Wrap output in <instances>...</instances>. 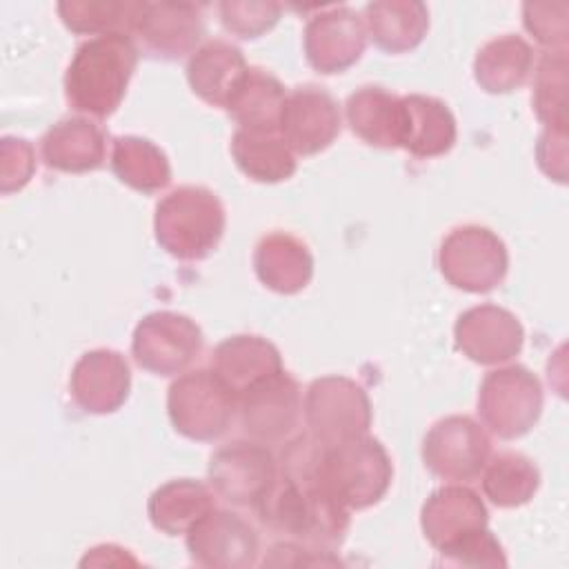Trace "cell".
<instances>
[{"mask_svg":"<svg viewBox=\"0 0 569 569\" xmlns=\"http://www.w3.org/2000/svg\"><path fill=\"white\" fill-rule=\"evenodd\" d=\"M320 453L322 447L311 436L296 433L287 440L276 480L251 509L264 529L331 551L347 538L351 518L320 473Z\"/></svg>","mask_w":569,"mask_h":569,"instance_id":"6da1fadb","label":"cell"},{"mask_svg":"<svg viewBox=\"0 0 569 569\" xmlns=\"http://www.w3.org/2000/svg\"><path fill=\"white\" fill-rule=\"evenodd\" d=\"M138 56V44L124 33L84 40L64 73V96L71 109L93 118L111 116L127 93Z\"/></svg>","mask_w":569,"mask_h":569,"instance_id":"7a4b0ae2","label":"cell"},{"mask_svg":"<svg viewBox=\"0 0 569 569\" xmlns=\"http://www.w3.org/2000/svg\"><path fill=\"white\" fill-rule=\"evenodd\" d=\"M224 227V204L211 189L200 184H182L156 204V242L178 260L209 258L222 240Z\"/></svg>","mask_w":569,"mask_h":569,"instance_id":"3957f363","label":"cell"},{"mask_svg":"<svg viewBox=\"0 0 569 569\" xmlns=\"http://www.w3.org/2000/svg\"><path fill=\"white\" fill-rule=\"evenodd\" d=\"M320 473L349 511H360L385 498L393 478V465L385 445L365 433L322 447Z\"/></svg>","mask_w":569,"mask_h":569,"instance_id":"277c9868","label":"cell"},{"mask_svg":"<svg viewBox=\"0 0 569 569\" xmlns=\"http://www.w3.org/2000/svg\"><path fill=\"white\" fill-rule=\"evenodd\" d=\"M167 413L180 436L213 442L238 416V396L213 369H191L171 382Z\"/></svg>","mask_w":569,"mask_h":569,"instance_id":"5b68a950","label":"cell"},{"mask_svg":"<svg viewBox=\"0 0 569 569\" xmlns=\"http://www.w3.org/2000/svg\"><path fill=\"white\" fill-rule=\"evenodd\" d=\"M542 385L522 365L489 371L478 387V416L502 440L529 433L542 413Z\"/></svg>","mask_w":569,"mask_h":569,"instance_id":"8992f818","label":"cell"},{"mask_svg":"<svg viewBox=\"0 0 569 569\" xmlns=\"http://www.w3.org/2000/svg\"><path fill=\"white\" fill-rule=\"evenodd\" d=\"M438 267L451 287L467 293H489L502 284L509 253L502 238L491 229L460 224L442 238Z\"/></svg>","mask_w":569,"mask_h":569,"instance_id":"52a82bcc","label":"cell"},{"mask_svg":"<svg viewBox=\"0 0 569 569\" xmlns=\"http://www.w3.org/2000/svg\"><path fill=\"white\" fill-rule=\"evenodd\" d=\"M302 413L309 436L320 447H331L369 433L373 418L365 387L347 376L316 378L307 387Z\"/></svg>","mask_w":569,"mask_h":569,"instance_id":"ba28073f","label":"cell"},{"mask_svg":"<svg viewBox=\"0 0 569 569\" xmlns=\"http://www.w3.org/2000/svg\"><path fill=\"white\" fill-rule=\"evenodd\" d=\"M202 347L204 336L198 322L178 311L147 313L131 338L133 360L153 376L184 373Z\"/></svg>","mask_w":569,"mask_h":569,"instance_id":"9c48e42d","label":"cell"},{"mask_svg":"<svg viewBox=\"0 0 569 569\" xmlns=\"http://www.w3.org/2000/svg\"><path fill=\"white\" fill-rule=\"evenodd\" d=\"M302 416V393L284 369L238 396V420L249 440L284 445L296 436Z\"/></svg>","mask_w":569,"mask_h":569,"instance_id":"30bf717a","label":"cell"},{"mask_svg":"<svg viewBox=\"0 0 569 569\" xmlns=\"http://www.w3.org/2000/svg\"><path fill=\"white\" fill-rule=\"evenodd\" d=\"M491 456L487 431L469 416H447L431 425L422 440L425 467L451 482L478 478Z\"/></svg>","mask_w":569,"mask_h":569,"instance_id":"8fae6325","label":"cell"},{"mask_svg":"<svg viewBox=\"0 0 569 569\" xmlns=\"http://www.w3.org/2000/svg\"><path fill=\"white\" fill-rule=\"evenodd\" d=\"M278 476V458L256 440H236L220 447L207 467L209 487L236 507H253Z\"/></svg>","mask_w":569,"mask_h":569,"instance_id":"7c38bea8","label":"cell"},{"mask_svg":"<svg viewBox=\"0 0 569 569\" xmlns=\"http://www.w3.org/2000/svg\"><path fill=\"white\" fill-rule=\"evenodd\" d=\"M187 551L200 567L249 569L258 562L260 538L249 520L213 507L187 531Z\"/></svg>","mask_w":569,"mask_h":569,"instance_id":"4fadbf2b","label":"cell"},{"mask_svg":"<svg viewBox=\"0 0 569 569\" xmlns=\"http://www.w3.org/2000/svg\"><path fill=\"white\" fill-rule=\"evenodd\" d=\"M305 56L318 73H342L367 47L365 20L351 7H327L305 27Z\"/></svg>","mask_w":569,"mask_h":569,"instance_id":"5bb4252c","label":"cell"},{"mask_svg":"<svg viewBox=\"0 0 569 569\" xmlns=\"http://www.w3.org/2000/svg\"><path fill=\"white\" fill-rule=\"evenodd\" d=\"M458 351L478 365H502L513 360L525 345L520 320L505 307L478 305L462 311L453 325Z\"/></svg>","mask_w":569,"mask_h":569,"instance_id":"9a60e30c","label":"cell"},{"mask_svg":"<svg viewBox=\"0 0 569 569\" xmlns=\"http://www.w3.org/2000/svg\"><path fill=\"white\" fill-rule=\"evenodd\" d=\"M342 116L336 98L313 84L298 87L287 93L280 136L298 156H316L325 151L340 133Z\"/></svg>","mask_w":569,"mask_h":569,"instance_id":"2e32d148","label":"cell"},{"mask_svg":"<svg viewBox=\"0 0 569 569\" xmlns=\"http://www.w3.org/2000/svg\"><path fill=\"white\" fill-rule=\"evenodd\" d=\"M204 7L196 2H147L133 36L142 51L160 60L193 53L204 36Z\"/></svg>","mask_w":569,"mask_h":569,"instance_id":"e0dca14e","label":"cell"},{"mask_svg":"<svg viewBox=\"0 0 569 569\" xmlns=\"http://www.w3.org/2000/svg\"><path fill=\"white\" fill-rule=\"evenodd\" d=\"M131 391L127 358L113 349H91L78 358L69 378L73 402L96 416L118 411Z\"/></svg>","mask_w":569,"mask_h":569,"instance_id":"ac0fdd59","label":"cell"},{"mask_svg":"<svg viewBox=\"0 0 569 569\" xmlns=\"http://www.w3.org/2000/svg\"><path fill=\"white\" fill-rule=\"evenodd\" d=\"M489 522L482 498L462 485L436 489L420 509V529L438 553L449 551L462 538L485 529Z\"/></svg>","mask_w":569,"mask_h":569,"instance_id":"d6986e66","label":"cell"},{"mask_svg":"<svg viewBox=\"0 0 569 569\" xmlns=\"http://www.w3.org/2000/svg\"><path fill=\"white\" fill-rule=\"evenodd\" d=\"M249 64L242 51L227 40H209L198 47L187 62L191 91L211 107L227 109L244 82Z\"/></svg>","mask_w":569,"mask_h":569,"instance_id":"ffe728a7","label":"cell"},{"mask_svg":"<svg viewBox=\"0 0 569 569\" xmlns=\"http://www.w3.org/2000/svg\"><path fill=\"white\" fill-rule=\"evenodd\" d=\"M458 127L447 102L411 93L400 98V147L416 158H438L451 151Z\"/></svg>","mask_w":569,"mask_h":569,"instance_id":"44dd1931","label":"cell"},{"mask_svg":"<svg viewBox=\"0 0 569 569\" xmlns=\"http://www.w3.org/2000/svg\"><path fill=\"white\" fill-rule=\"evenodd\" d=\"M40 153L49 169L62 173H87L102 167L107 136L89 118H64L47 129Z\"/></svg>","mask_w":569,"mask_h":569,"instance_id":"7402d4cb","label":"cell"},{"mask_svg":"<svg viewBox=\"0 0 569 569\" xmlns=\"http://www.w3.org/2000/svg\"><path fill=\"white\" fill-rule=\"evenodd\" d=\"M253 271L267 289L293 296L311 282L313 256L300 238L287 231H271L256 244Z\"/></svg>","mask_w":569,"mask_h":569,"instance_id":"603a6c76","label":"cell"},{"mask_svg":"<svg viewBox=\"0 0 569 569\" xmlns=\"http://www.w3.org/2000/svg\"><path fill=\"white\" fill-rule=\"evenodd\" d=\"M211 369L231 387L236 396L249 387L280 373L282 356L273 342L253 333L224 338L211 356Z\"/></svg>","mask_w":569,"mask_h":569,"instance_id":"cb8c5ba5","label":"cell"},{"mask_svg":"<svg viewBox=\"0 0 569 569\" xmlns=\"http://www.w3.org/2000/svg\"><path fill=\"white\" fill-rule=\"evenodd\" d=\"M365 29L387 53L416 49L429 31V9L420 0H378L365 7Z\"/></svg>","mask_w":569,"mask_h":569,"instance_id":"d4e9b609","label":"cell"},{"mask_svg":"<svg viewBox=\"0 0 569 569\" xmlns=\"http://www.w3.org/2000/svg\"><path fill=\"white\" fill-rule=\"evenodd\" d=\"M533 62L531 44L516 33H505L478 49L473 58V78L487 93H511L529 80Z\"/></svg>","mask_w":569,"mask_h":569,"instance_id":"484cf974","label":"cell"},{"mask_svg":"<svg viewBox=\"0 0 569 569\" xmlns=\"http://www.w3.org/2000/svg\"><path fill=\"white\" fill-rule=\"evenodd\" d=\"M211 509L213 489L193 478H176L160 485L147 502L151 525L167 536L187 533Z\"/></svg>","mask_w":569,"mask_h":569,"instance_id":"4316f807","label":"cell"},{"mask_svg":"<svg viewBox=\"0 0 569 569\" xmlns=\"http://www.w3.org/2000/svg\"><path fill=\"white\" fill-rule=\"evenodd\" d=\"M349 129L378 149L400 147V98L382 87H360L345 102Z\"/></svg>","mask_w":569,"mask_h":569,"instance_id":"83f0119b","label":"cell"},{"mask_svg":"<svg viewBox=\"0 0 569 569\" xmlns=\"http://www.w3.org/2000/svg\"><path fill=\"white\" fill-rule=\"evenodd\" d=\"M231 158L238 169L256 182H282L296 173V153L280 131L238 129L231 138Z\"/></svg>","mask_w":569,"mask_h":569,"instance_id":"f1b7e54d","label":"cell"},{"mask_svg":"<svg viewBox=\"0 0 569 569\" xmlns=\"http://www.w3.org/2000/svg\"><path fill=\"white\" fill-rule=\"evenodd\" d=\"M111 169L122 184L142 193H156L171 182L167 153L142 136H118L113 140Z\"/></svg>","mask_w":569,"mask_h":569,"instance_id":"f546056e","label":"cell"},{"mask_svg":"<svg viewBox=\"0 0 569 569\" xmlns=\"http://www.w3.org/2000/svg\"><path fill=\"white\" fill-rule=\"evenodd\" d=\"M287 100L282 82L264 69L249 67V73L233 100L229 102V116L249 131H280V116Z\"/></svg>","mask_w":569,"mask_h":569,"instance_id":"4dcf8cb0","label":"cell"},{"mask_svg":"<svg viewBox=\"0 0 569 569\" xmlns=\"http://www.w3.org/2000/svg\"><path fill=\"white\" fill-rule=\"evenodd\" d=\"M144 11V0H64L58 2V16L73 33L133 36Z\"/></svg>","mask_w":569,"mask_h":569,"instance_id":"1f68e13d","label":"cell"},{"mask_svg":"<svg viewBox=\"0 0 569 569\" xmlns=\"http://www.w3.org/2000/svg\"><path fill=\"white\" fill-rule=\"evenodd\" d=\"M540 487V471L527 456L518 451H500L489 456L482 469L485 496L502 509L527 505Z\"/></svg>","mask_w":569,"mask_h":569,"instance_id":"d6a6232c","label":"cell"},{"mask_svg":"<svg viewBox=\"0 0 569 569\" xmlns=\"http://www.w3.org/2000/svg\"><path fill=\"white\" fill-rule=\"evenodd\" d=\"M531 104L545 127H567V51H547L533 73Z\"/></svg>","mask_w":569,"mask_h":569,"instance_id":"836d02e7","label":"cell"},{"mask_svg":"<svg viewBox=\"0 0 569 569\" xmlns=\"http://www.w3.org/2000/svg\"><path fill=\"white\" fill-rule=\"evenodd\" d=\"M222 27L244 40L260 38L271 31L280 20L282 7L278 2H253V0H224L218 4Z\"/></svg>","mask_w":569,"mask_h":569,"instance_id":"e575fe53","label":"cell"},{"mask_svg":"<svg viewBox=\"0 0 569 569\" xmlns=\"http://www.w3.org/2000/svg\"><path fill=\"white\" fill-rule=\"evenodd\" d=\"M567 2H525L522 22L525 29L549 51H567L569 24Z\"/></svg>","mask_w":569,"mask_h":569,"instance_id":"d590c367","label":"cell"},{"mask_svg":"<svg viewBox=\"0 0 569 569\" xmlns=\"http://www.w3.org/2000/svg\"><path fill=\"white\" fill-rule=\"evenodd\" d=\"M36 171L33 144L18 136H4L0 140V193L9 196L20 191Z\"/></svg>","mask_w":569,"mask_h":569,"instance_id":"8d00e7d4","label":"cell"},{"mask_svg":"<svg viewBox=\"0 0 569 569\" xmlns=\"http://www.w3.org/2000/svg\"><path fill=\"white\" fill-rule=\"evenodd\" d=\"M440 556L442 562L451 567H507L502 545L487 527L462 538L456 547Z\"/></svg>","mask_w":569,"mask_h":569,"instance_id":"74e56055","label":"cell"},{"mask_svg":"<svg viewBox=\"0 0 569 569\" xmlns=\"http://www.w3.org/2000/svg\"><path fill=\"white\" fill-rule=\"evenodd\" d=\"M538 167L556 182L567 180V127H545L536 144Z\"/></svg>","mask_w":569,"mask_h":569,"instance_id":"f35d334b","label":"cell"}]
</instances>
